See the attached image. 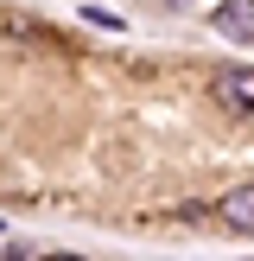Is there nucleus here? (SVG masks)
Wrapping results in <instances>:
<instances>
[{"instance_id": "nucleus-1", "label": "nucleus", "mask_w": 254, "mask_h": 261, "mask_svg": "<svg viewBox=\"0 0 254 261\" xmlns=\"http://www.w3.org/2000/svg\"><path fill=\"white\" fill-rule=\"evenodd\" d=\"M210 25L223 38H254V0H216V7H210Z\"/></svg>"}, {"instance_id": "nucleus-2", "label": "nucleus", "mask_w": 254, "mask_h": 261, "mask_svg": "<svg viewBox=\"0 0 254 261\" xmlns=\"http://www.w3.org/2000/svg\"><path fill=\"white\" fill-rule=\"evenodd\" d=\"M216 96H223L229 109H241V115H254V70H248V64H229V70L216 76Z\"/></svg>"}, {"instance_id": "nucleus-3", "label": "nucleus", "mask_w": 254, "mask_h": 261, "mask_svg": "<svg viewBox=\"0 0 254 261\" xmlns=\"http://www.w3.org/2000/svg\"><path fill=\"white\" fill-rule=\"evenodd\" d=\"M223 223L241 229V236H254V185H235V191L223 198Z\"/></svg>"}, {"instance_id": "nucleus-4", "label": "nucleus", "mask_w": 254, "mask_h": 261, "mask_svg": "<svg viewBox=\"0 0 254 261\" xmlns=\"http://www.w3.org/2000/svg\"><path fill=\"white\" fill-rule=\"evenodd\" d=\"M7 261H32V249L25 242H7Z\"/></svg>"}, {"instance_id": "nucleus-5", "label": "nucleus", "mask_w": 254, "mask_h": 261, "mask_svg": "<svg viewBox=\"0 0 254 261\" xmlns=\"http://www.w3.org/2000/svg\"><path fill=\"white\" fill-rule=\"evenodd\" d=\"M45 261H83V255H45Z\"/></svg>"}, {"instance_id": "nucleus-6", "label": "nucleus", "mask_w": 254, "mask_h": 261, "mask_svg": "<svg viewBox=\"0 0 254 261\" xmlns=\"http://www.w3.org/2000/svg\"><path fill=\"white\" fill-rule=\"evenodd\" d=\"M165 7H190V0H165Z\"/></svg>"}]
</instances>
